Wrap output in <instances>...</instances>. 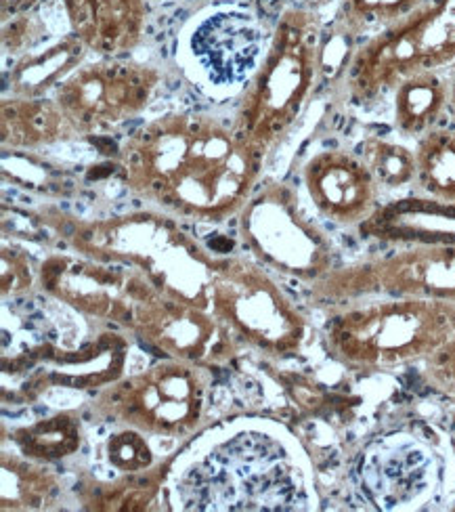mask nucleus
I'll use <instances>...</instances> for the list:
<instances>
[{
  "label": "nucleus",
  "instance_id": "1",
  "mask_svg": "<svg viewBox=\"0 0 455 512\" xmlns=\"http://www.w3.org/2000/svg\"><path fill=\"white\" fill-rule=\"evenodd\" d=\"M265 158L231 122L175 110L145 120L118 152V173L135 198L181 221L225 223L260 185Z\"/></svg>",
  "mask_w": 455,
  "mask_h": 512
},
{
  "label": "nucleus",
  "instance_id": "2",
  "mask_svg": "<svg viewBox=\"0 0 455 512\" xmlns=\"http://www.w3.org/2000/svg\"><path fill=\"white\" fill-rule=\"evenodd\" d=\"M170 510H311L315 489L296 437L269 418L208 424L170 460Z\"/></svg>",
  "mask_w": 455,
  "mask_h": 512
},
{
  "label": "nucleus",
  "instance_id": "3",
  "mask_svg": "<svg viewBox=\"0 0 455 512\" xmlns=\"http://www.w3.org/2000/svg\"><path fill=\"white\" fill-rule=\"evenodd\" d=\"M34 221L70 250L133 267L162 294L210 309V284L225 254L204 248L168 212L133 210L84 219L42 206Z\"/></svg>",
  "mask_w": 455,
  "mask_h": 512
},
{
  "label": "nucleus",
  "instance_id": "4",
  "mask_svg": "<svg viewBox=\"0 0 455 512\" xmlns=\"http://www.w3.org/2000/svg\"><path fill=\"white\" fill-rule=\"evenodd\" d=\"M323 32L319 11L305 5L284 9L273 26L265 59L231 120L237 135L263 156L294 131L325 80Z\"/></svg>",
  "mask_w": 455,
  "mask_h": 512
},
{
  "label": "nucleus",
  "instance_id": "5",
  "mask_svg": "<svg viewBox=\"0 0 455 512\" xmlns=\"http://www.w3.org/2000/svg\"><path fill=\"white\" fill-rule=\"evenodd\" d=\"M455 336V303L424 296L363 298L330 317L325 351L349 370L384 372L422 364Z\"/></svg>",
  "mask_w": 455,
  "mask_h": 512
},
{
  "label": "nucleus",
  "instance_id": "6",
  "mask_svg": "<svg viewBox=\"0 0 455 512\" xmlns=\"http://www.w3.org/2000/svg\"><path fill=\"white\" fill-rule=\"evenodd\" d=\"M214 376L210 368L162 357L97 391L89 414L99 424H122L151 439L187 441L208 426Z\"/></svg>",
  "mask_w": 455,
  "mask_h": 512
},
{
  "label": "nucleus",
  "instance_id": "7",
  "mask_svg": "<svg viewBox=\"0 0 455 512\" xmlns=\"http://www.w3.org/2000/svg\"><path fill=\"white\" fill-rule=\"evenodd\" d=\"M449 66H455V0H424L399 24L357 45L340 76L342 95L367 110L405 76Z\"/></svg>",
  "mask_w": 455,
  "mask_h": 512
},
{
  "label": "nucleus",
  "instance_id": "8",
  "mask_svg": "<svg viewBox=\"0 0 455 512\" xmlns=\"http://www.w3.org/2000/svg\"><path fill=\"white\" fill-rule=\"evenodd\" d=\"M273 30L248 7L208 5L195 11L177 36V66L210 99L240 97L269 49Z\"/></svg>",
  "mask_w": 455,
  "mask_h": 512
},
{
  "label": "nucleus",
  "instance_id": "9",
  "mask_svg": "<svg viewBox=\"0 0 455 512\" xmlns=\"http://www.w3.org/2000/svg\"><path fill=\"white\" fill-rule=\"evenodd\" d=\"M210 311L242 340L244 347L286 359L305 349L311 324L294 298L254 259L223 256L210 284Z\"/></svg>",
  "mask_w": 455,
  "mask_h": 512
},
{
  "label": "nucleus",
  "instance_id": "10",
  "mask_svg": "<svg viewBox=\"0 0 455 512\" xmlns=\"http://www.w3.org/2000/svg\"><path fill=\"white\" fill-rule=\"evenodd\" d=\"M242 246L252 259L294 280L315 284L336 267L328 233L284 181L260 183L237 215Z\"/></svg>",
  "mask_w": 455,
  "mask_h": 512
},
{
  "label": "nucleus",
  "instance_id": "11",
  "mask_svg": "<svg viewBox=\"0 0 455 512\" xmlns=\"http://www.w3.org/2000/svg\"><path fill=\"white\" fill-rule=\"evenodd\" d=\"M374 296H424L455 303V242H428L374 254L311 284V301L349 305Z\"/></svg>",
  "mask_w": 455,
  "mask_h": 512
},
{
  "label": "nucleus",
  "instance_id": "12",
  "mask_svg": "<svg viewBox=\"0 0 455 512\" xmlns=\"http://www.w3.org/2000/svg\"><path fill=\"white\" fill-rule=\"evenodd\" d=\"M162 82L158 68L128 57L86 59L59 84L53 99L68 114L82 139L141 118Z\"/></svg>",
  "mask_w": 455,
  "mask_h": 512
},
{
  "label": "nucleus",
  "instance_id": "13",
  "mask_svg": "<svg viewBox=\"0 0 455 512\" xmlns=\"http://www.w3.org/2000/svg\"><path fill=\"white\" fill-rule=\"evenodd\" d=\"M38 286L53 303L126 332L139 305L160 292L133 267L91 259L74 250L49 252L38 265Z\"/></svg>",
  "mask_w": 455,
  "mask_h": 512
},
{
  "label": "nucleus",
  "instance_id": "14",
  "mask_svg": "<svg viewBox=\"0 0 455 512\" xmlns=\"http://www.w3.org/2000/svg\"><path fill=\"white\" fill-rule=\"evenodd\" d=\"M128 332L162 357L210 370L229 368L244 347L219 315L162 292L139 305Z\"/></svg>",
  "mask_w": 455,
  "mask_h": 512
},
{
  "label": "nucleus",
  "instance_id": "15",
  "mask_svg": "<svg viewBox=\"0 0 455 512\" xmlns=\"http://www.w3.org/2000/svg\"><path fill=\"white\" fill-rule=\"evenodd\" d=\"M130 340L114 330H101L78 347L42 343L11 359V376H26L13 391L26 403L49 389L101 391L124 376Z\"/></svg>",
  "mask_w": 455,
  "mask_h": 512
},
{
  "label": "nucleus",
  "instance_id": "16",
  "mask_svg": "<svg viewBox=\"0 0 455 512\" xmlns=\"http://www.w3.org/2000/svg\"><path fill=\"white\" fill-rule=\"evenodd\" d=\"M359 483L382 510L418 508L439 489L441 464L426 441L407 433L386 435L363 452Z\"/></svg>",
  "mask_w": 455,
  "mask_h": 512
},
{
  "label": "nucleus",
  "instance_id": "17",
  "mask_svg": "<svg viewBox=\"0 0 455 512\" xmlns=\"http://www.w3.org/2000/svg\"><path fill=\"white\" fill-rule=\"evenodd\" d=\"M300 179L317 215L338 227H357L378 208L382 189L349 149H319L302 164Z\"/></svg>",
  "mask_w": 455,
  "mask_h": 512
},
{
  "label": "nucleus",
  "instance_id": "18",
  "mask_svg": "<svg viewBox=\"0 0 455 512\" xmlns=\"http://www.w3.org/2000/svg\"><path fill=\"white\" fill-rule=\"evenodd\" d=\"M61 9L68 30L99 57H126L147 30L145 0H61Z\"/></svg>",
  "mask_w": 455,
  "mask_h": 512
},
{
  "label": "nucleus",
  "instance_id": "19",
  "mask_svg": "<svg viewBox=\"0 0 455 512\" xmlns=\"http://www.w3.org/2000/svg\"><path fill=\"white\" fill-rule=\"evenodd\" d=\"M80 139L76 126L53 97L3 95L0 143L5 152L32 154Z\"/></svg>",
  "mask_w": 455,
  "mask_h": 512
},
{
  "label": "nucleus",
  "instance_id": "20",
  "mask_svg": "<svg viewBox=\"0 0 455 512\" xmlns=\"http://www.w3.org/2000/svg\"><path fill=\"white\" fill-rule=\"evenodd\" d=\"M91 51L68 30L55 40L17 57L11 68H5V95L15 97H53L59 84L68 80Z\"/></svg>",
  "mask_w": 455,
  "mask_h": 512
},
{
  "label": "nucleus",
  "instance_id": "21",
  "mask_svg": "<svg viewBox=\"0 0 455 512\" xmlns=\"http://www.w3.org/2000/svg\"><path fill=\"white\" fill-rule=\"evenodd\" d=\"M390 114L395 133L403 139H422L453 108L455 78L449 80L443 70H422L405 76L390 91Z\"/></svg>",
  "mask_w": 455,
  "mask_h": 512
},
{
  "label": "nucleus",
  "instance_id": "22",
  "mask_svg": "<svg viewBox=\"0 0 455 512\" xmlns=\"http://www.w3.org/2000/svg\"><path fill=\"white\" fill-rule=\"evenodd\" d=\"M61 498V479L51 464L24 454H0V508L7 510H51Z\"/></svg>",
  "mask_w": 455,
  "mask_h": 512
},
{
  "label": "nucleus",
  "instance_id": "23",
  "mask_svg": "<svg viewBox=\"0 0 455 512\" xmlns=\"http://www.w3.org/2000/svg\"><path fill=\"white\" fill-rule=\"evenodd\" d=\"M170 458L141 475H122L112 479H89L78 485L80 504L86 510H151L164 496Z\"/></svg>",
  "mask_w": 455,
  "mask_h": 512
},
{
  "label": "nucleus",
  "instance_id": "24",
  "mask_svg": "<svg viewBox=\"0 0 455 512\" xmlns=\"http://www.w3.org/2000/svg\"><path fill=\"white\" fill-rule=\"evenodd\" d=\"M84 439V422L76 410H59L11 429V443L19 454L47 464L76 456Z\"/></svg>",
  "mask_w": 455,
  "mask_h": 512
},
{
  "label": "nucleus",
  "instance_id": "25",
  "mask_svg": "<svg viewBox=\"0 0 455 512\" xmlns=\"http://www.w3.org/2000/svg\"><path fill=\"white\" fill-rule=\"evenodd\" d=\"M416 185L437 204L455 206V128L437 126L416 141Z\"/></svg>",
  "mask_w": 455,
  "mask_h": 512
},
{
  "label": "nucleus",
  "instance_id": "26",
  "mask_svg": "<svg viewBox=\"0 0 455 512\" xmlns=\"http://www.w3.org/2000/svg\"><path fill=\"white\" fill-rule=\"evenodd\" d=\"M353 152L370 170L382 191H403L416 185V149L382 135L363 137Z\"/></svg>",
  "mask_w": 455,
  "mask_h": 512
},
{
  "label": "nucleus",
  "instance_id": "27",
  "mask_svg": "<svg viewBox=\"0 0 455 512\" xmlns=\"http://www.w3.org/2000/svg\"><path fill=\"white\" fill-rule=\"evenodd\" d=\"M424 0H336L332 26L353 40H365L418 9Z\"/></svg>",
  "mask_w": 455,
  "mask_h": 512
},
{
  "label": "nucleus",
  "instance_id": "28",
  "mask_svg": "<svg viewBox=\"0 0 455 512\" xmlns=\"http://www.w3.org/2000/svg\"><path fill=\"white\" fill-rule=\"evenodd\" d=\"M97 460L112 477L141 475L162 462L154 450V439L122 424H112V431L101 439Z\"/></svg>",
  "mask_w": 455,
  "mask_h": 512
},
{
  "label": "nucleus",
  "instance_id": "29",
  "mask_svg": "<svg viewBox=\"0 0 455 512\" xmlns=\"http://www.w3.org/2000/svg\"><path fill=\"white\" fill-rule=\"evenodd\" d=\"M47 42V21L36 9L3 19V57L13 61Z\"/></svg>",
  "mask_w": 455,
  "mask_h": 512
},
{
  "label": "nucleus",
  "instance_id": "30",
  "mask_svg": "<svg viewBox=\"0 0 455 512\" xmlns=\"http://www.w3.org/2000/svg\"><path fill=\"white\" fill-rule=\"evenodd\" d=\"M0 265H3V286H0V290H3V301L26 296L38 284V269H34L32 256L21 244L13 240L9 242L7 236L3 238Z\"/></svg>",
  "mask_w": 455,
  "mask_h": 512
},
{
  "label": "nucleus",
  "instance_id": "31",
  "mask_svg": "<svg viewBox=\"0 0 455 512\" xmlns=\"http://www.w3.org/2000/svg\"><path fill=\"white\" fill-rule=\"evenodd\" d=\"M422 380L432 391L455 399V336L422 361Z\"/></svg>",
  "mask_w": 455,
  "mask_h": 512
},
{
  "label": "nucleus",
  "instance_id": "32",
  "mask_svg": "<svg viewBox=\"0 0 455 512\" xmlns=\"http://www.w3.org/2000/svg\"><path fill=\"white\" fill-rule=\"evenodd\" d=\"M325 3H328V0H302V5L309 7V9H315V11H319V7L325 5Z\"/></svg>",
  "mask_w": 455,
  "mask_h": 512
},
{
  "label": "nucleus",
  "instance_id": "33",
  "mask_svg": "<svg viewBox=\"0 0 455 512\" xmlns=\"http://www.w3.org/2000/svg\"><path fill=\"white\" fill-rule=\"evenodd\" d=\"M453 108H455V101H453Z\"/></svg>",
  "mask_w": 455,
  "mask_h": 512
}]
</instances>
